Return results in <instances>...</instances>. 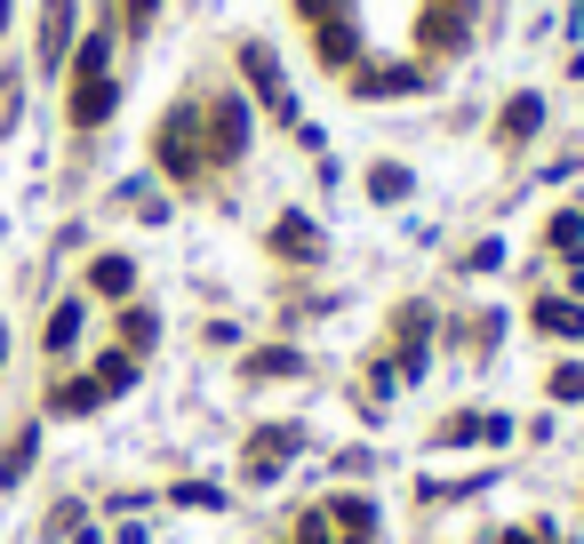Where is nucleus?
<instances>
[{"instance_id":"obj_22","label":"nucleus","mask_w":584,"mask_h":544,"mask_svg":"<svg viewBox=\"0 0 584 544\" xmlns=\"http://www.w3.org/2000/svg\"><path fill=\"white\" fill-rule=\"evenodd\" d=\"M576 241H584V209H561L553 217V249H576Z\"/></svg>"},{"instance_id":"obj_1","label":"nucleus","mask_w":584,"mask_h":544,"mask_svg":"<svg viewBox=\"0 0 584 544\" xmlns=\"http://www.w3.org/2000/svg\"><path fill=\"white\" fill-rule=\"evenodd\" d=\"M192 128H200V113H185V105L160 121V168H168V177H200V168H209V153H200Z\"/></svg>"},{"instance_id":"obj_31","label":"nucleus","mask_w":584,"mask_h":544,"mask_svg":"<svg viewBox=\"0 0 584 544\" xmlns=\"http://www.w3.org/2000/svg\"><path fill=\"white\" fill-rule=\"evenodd\" d=\"M0 353H9V336H0Z\"/></svg>"},{"instance_id":"obj_19","label":"nucleus","mask_w":584,"mask_h":544,"mask_svg":"<svg viewBox=\"0 0 584 544\" xmlns=\"http://www.w3.org/2000/svg\"><path fill=\"white\" fill-rule=\"evenodd\" d=\"M96 385H105V393H128V385H136V360H128V353H105V360H96Z\"/></svg>"},{"instance_id":"obj_23","label":"nucleus","mask_w":584,"mask_h":544,"mask_svg":"<svg viewBox=\"0 0 584 544\" xmlns=\"http://www.w3.org/2000/svg\"><path fill=\"white\" fill-rule=\"evenodd\" d=\"M121 336H128V345H145V353H153V336H160V321H153V313H128V321H121Z\"/></svg>"},{"instance_id":"obj_11","label":"nucleus","mask_w":584,"mask_h":544,"mask_svg":"<svg viewBox=\"0 0 584 544\" xmlns=\"http://www.w3.org/2000/svg\"><path fill=\"white\" fill-rule=\"evenodd\" d=\"M353 56H361V32L345 17H321V64L336 73V64H353Z\"/></svg>"},{"instance_id":"obj_21","label":"nucleus","mask_w":584,"mask_h":544,"mask_svg":"<svg viewBox=\"0 0 584 544\" xmlns=\"http://www.w3.org/2000/svg\"><path fill=\"white\" fill-rule=\"evenodd\" d=\"M24 472H32V432H24V440H9V449H0V481H9V489H17V481H24Z\"/></svg>"},{"instance_id":"obj_12","label":"nucleus","mask_w":584,"mask_h":544,"mask_svg":"<svg viewBox=\"0 0 584 544\" xmlns=\"http://www.w3.org/2000/svg\"><path fill=\"white\" fill-rule=\"evenodd\" d=\"M544 128V105H536V96H512V105L497 113V136H504V145H521V136H536Z\"/></svg>"},{"instance_id":"obj_2","label":"nucleus","mask_w":584,"mask_h":544,"mask_svg":"<svg viewBox=\"0 0 584 544\" xmlns=\"http://www.w3.org/2000/svg\"><path fill=\"white\" fill-rule=\"evenodd\" d=\"M296 449H304V432H296V425H264V432L249 440V481H272V472H289Z\"/></svg>"},{"instance_id":"obj_6","label":"nucleus","mask_w":584,"mask_h":544,"mask_svg":"<svg viewBox=\"0 0 584 544\" xmlns=\"http://www.w3.org/2000/svg\"><path fill=\"white\" fill-rule=\"evenodd\" d=\"M432 73H417V64H368L361 73V96H425Z\"/></svg>"},{"instance_id":"obj_18","label":"nucleus","mask_w":584,"mask_h":544,"mask_svg":"<svg viewBox=\"0 0 584 544\" xmlns=\"http://www.w3.org/2000/svg\"><path fill=\"white\" fill-rule=\"evenodd\" d=\"M296 368H304V360H296L289 345H264V353H249V377H296Z\"/></svg>"},{"instance_id":"obj_8","label":"nucleus","mask_w":584,"mask_h":544,"mask_svg":"<svg viewBox=\"0 0 584 544\" xmlns=\"http://www.w3.org/2000/svg\"><path fill=\"white\" fill-rule=\"evenodd\" d=\"M240 64H249V81H257V96H272V113H289V88H281V56L272 49H240Z\"/></svg>"},{"instance_id":"obj_10","label":"nucleus","mask_w":584,"mask_h":544,"mask_svg":"<svg viewBox=\"0 0 584 544\" xmlns=\"http://www.w3.org/2000/svg\"><path fill=\"white\" fill-rule=\"evenodd\" d=\"M73 17H81V0H49V17H41V56L56 64L64 41H73Z\"/></svg>"},{"instance_id":"obj_7","label":"nucleus","mask_w":584,"mask_h":544,"mask_svg":"<svg viewBox=\"0 0 584 544\" xmlns=\"http://www.w3.org/2000/svg\"><path fill=\"white\" fill-rule=\"evenodd\" d=\"M272 257L313 264V257H321V232H313V217H281V224H272Z\"/></svg>"},{"instance_id":"obj_24","label":"nucleus","mask_w":584,"mask_h":544,"mask_svg":"<svg viewBox=\"0 0 584 544\" xmlns=\"http://www.w3.org/2000/svg\"><path fill=\"white\" fill-rule=\"evenodd\" d=\"M553 400H584V368H576V360H569L561 377H553Z\"/></svg>"},{"instance_id":"obj_20","label":"nucleus","mask_w":584,"mask_h":544,"mask_svg":"<svg viewBox=\"0 0 584 544\" xmlns=\"http://www.w3.org/2000/svg\"><path fill=\"white\" fill-rule=\"evenodd\" d=\"M105 56H113V32H88L81 56H73V73H81V81H88V73H105Z\"/></svg>"},{"instance_id":"obj_26","label":"nucleus","mask_w":584,"mask_h":544,"mask_svg":"<svg viewBox=\"0 0 584 544\" xmlns=\"http://www.w3.org/2000/svg\"><path fill=\"white\" fill-rule=\"evenodd\" d=\"M153 9H160V0H121V17H128V32H145V24H153Z\"/></svg>"},{"instance_id":"obj_16","label":"nucleus","mask_w":584,"mask_h":544,"mask_svg":"<svg viewBox=\"0 0 584 544\" xmlns=\"http://www.w3.org/2000/svg\"><path fill=\"white\" fill-rule=\"evenodd\" d=\"M88 328V304L73 296V304H56V313H49V353H73V336Z\"/></svg>"},{"instance_id":"obj_29","label":"nucleus","mask_w":584,"mask_h":544,"mask_svg":"<svg viewBox=\"0 0 584 544\" xmlns=\"http://www.w3.org/2000/svg\"><path fill=\"white\" fill-rule=\"evenodd\" d=\"M328 9H336V0H304V17H313V24H321V17H328Z\"/></svg>"},{"instance_id":"obj_13","label":"nucleus","mask_w":584,"mask_h":544,"mask_svg":"<svg viewBox=\"0 0 584 544\" xmlns=\"http://www.w3.org/2000/svg\"><path fill=\"white\" fill-rule=\"evenodd\" d=\"M96 400H105V385H96V377H64V385L49 393V408H56V417H88Z\"/></svg>"},{"instance_id":"obj_4","label":"nucleus","mask_w":584,"mask_h":544,"mask_svg":"<svg viewBox=\"0 0 584 544\" xmlns=\"http://www.w3.org/2000/svg\"><path fill=\"white\" fill-rule=\"evenodd\" d=\"M465 32H472V0H432L425 24H417V41H425V49H457Z\"/></svg>"},{"instance_id":"obj_30","label":"nucleus","mask_w":584,"mask_h":544,"mask_svg":"<svg viewBox=\"0 0 584 544\" xmlns=\"http://www.w3.org/2000/svg\"><path fill=\"white\" fill-rule=\"evenodd\" d=\"M0 24H9V0H0Z\"/></svg>"},{"instance_id":"obj_9","label":"nucleus","mask_w":584,"mask_h":544,"mask_svg":"<svg viewBox=\"0 0 584 544\" xmlns=\"http://www.w3.org/2000/svg\"><path fill=\"white\" fill-rule=\"evenodd\" d=\"M328 529H345V536H376V504L368 496H328Z\"/></svg>"},{"instance_id":"obj_17","label":"nucleus","mask_w":584,"mask_h":544,"mask_svg":"<svg viewBox=\"0 0 584 544\" xmlns=\"http://www.w3.org/2000/svg\"><path fill=\"white\" fill-rule=\"evenodd\" d=\"M368 200H385V209H393V200H408V168L376 160V168H368Z\"/></svg>"},{"instance_id":"obj_14","label":"nucleus","mask_w":584,"mask_h":544,"mask_svg":"<svg viewBox=\"0 0 584 544\" xmlns=\"http://www.w3.org/2000/svg\"><path fill=\"white\" fill-rule=\"evenodd\" d=\"M88 289H96V296H128V289H136V264H128V257H96V264H88Z\"/></svg>"},{"instance_id":"obj_3","label":"nucleus","mask_w":584,"mask_h":544,"mask_svg":"<svg viewBox=\"0 0 584 544\" xmlns=\"http://www.w3.org/2000/svg\"><path fill=\"white\" fill-rule=\"evenodd\" d=\"M209 145H200V153H217V160H240V153H249V105H240V96H217V113H209Z\"/></svg>"},{"instance_id":"obj_25","label":"nucleus","mask_w":584,"mask_h":544,"mask_svg":"<svg viewBox=\"0 0 584 544\" xmlns=\"http://www.w3.org/2000/svg\"><path fill=\"white\" fill-rule=\"evenodd\" d=\"M177 504H209V513H217V504H225V496H217L209 481H185V489H177Z\"/></svg>"},{"instance_id":"obj_27","label":"nucleus","mask_w":584,"mask_h":544,"mask_svg":"<svg viewBox=\"0 0 584 544\" xmlns=\"http://www.w3.org/2000/svg\"><path fill=\"white\" fill-rule=\"evenodd\" d=\"M296 544H328V521L313 513V521H304V529H296Z\"/></svg>"},{"instance_id":"obj_5","label":"nucleus","mask_w":584,"mask_h":544,"mask_svg":"<svg viewBox=\"0 0 584 544\" xmlns=\"http://www.w3.org/2000/svg\"><path fill=\"white\" fill-rule=\"evenodd\" d=\"M113 105H121L113 73H88V81H73V105H64V113H73V128H96V121H105Z\"/></svg>"},{"instance_id":"obj_15","label":"nucleus","mask_w":584,"mask_h":544,"mask_svg":"<svg viewBox=\"0 0 584 544\" xmlns=\"http://www.w3.org/2000/svg\"><path fill=\"white\" fill-rule=\"evenodd\" d=\"M536 328H544V336H584V304L544 296V304H536Z\"/></svg>"},{"instance_id":"obj_28","label":"nucleus","mask_w":584,"mask_h":544,"mask_svg":"<svg viewBox=\"0 0 584 544\" xmlns=\"http://www.w3.org/2000/svg\"><path fill=\"white\" fill-rule=\"evenodd\" d=\"M504 544H544V529H512V536H504Z\"/></svg>"}]
</instances>
